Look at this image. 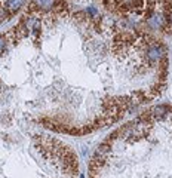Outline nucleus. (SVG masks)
Listing matches in <instances>:
<instances>
[{"instance_id": "obj_2", "label": "nucleus", "mask_w": 172, "mask_h": 178, "mask_svg": "<svg viewBox=\"0 0 172 178\" xmlns=\"http://www.w3.org/2000/svg\"><path fill=\"white\" fill-rule=\"evenodd\" d=\"M88 178H172V106L150 107L110 134Z\"/></svg>"}, {"instance_id": "obj_3", "label": "nucleus", "mask_w": 172, "mask_h": 178, "mask_svg": "<svg viewBox=\"0 0 172 178\" xmlns=\"http://www.w3.org/2000/svg\"><path fill=\"white\" fill-rule=\"evenodd\" d=\"M0 178H80L76 151L24 116L2 77Z\"/></svg>"}, {"instance_id": "obj_1", "label": "nucleus", "mask_w": 172, "mask_h": 178, "mask_svg": "<svg viewBox=\"0 0 172 178\" xmlns=\"http://www.w3.org/2000/svg\"><path fill=\"white\" fill-rule=\"evenodd\" d=\"M168 68L157 36L65 0L31 2L0 34V77L24 116L54 134L117 123L163 94Z\"/></svg>"}, {"instance_id": "obj_4", "label": "nucleus", "mask_w": 172, "mask_h": 178, "mask_svg": "<svg viewBox=\"0 0 172 178\" xmlns=\"http://www.w3.org/2000/svg\"><path fill=\"white\" fill-rule=\"evenodd\" d=\"M111 17L150 34L172 36V0H98Z\"/></svg>"}]
</instances>
